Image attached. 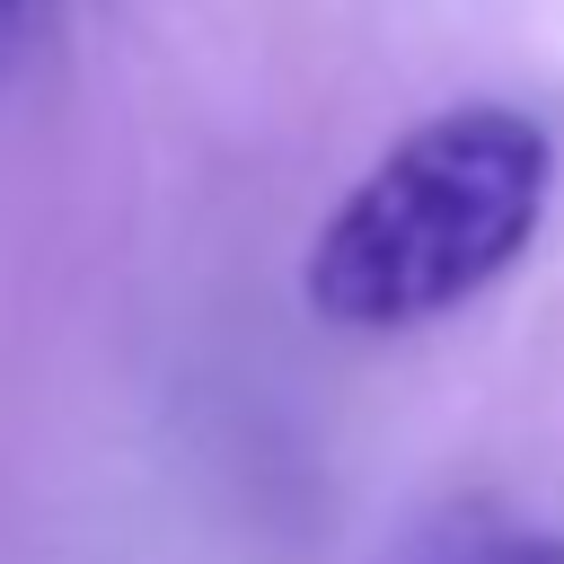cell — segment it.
<instances>
[{
	"label": "cell",
	"instance_id": "6da1fadb",
	"mask_svg": "<svg viewBox=\"0 0 564 564\" xmlns=\"http://www.w3.org/2000/svg\"><path fill=\"white\" fill-rule=\"evenodd\" d=\"M555 141L520 106H441L388 141L361 185L317 220L300 300L344 335H405L485 300L546 229Z\"/></svg>",
	"mask_w": 564,
	"mask_h": 564
},
{
	"label": "cell",
	"instance_id": "3957f363",
	"mask_svg": "<svg viewBox=\"0 0 564 564\" xmlns=\"http://www.w3.org/2000/svg\"><path fill=\"white\" fill-rule=\"evenodd\" d=\"M26 53V0H0V70Z\"/></svg>",
	"mask_w": 564,
	"mask_h": 564
},
{
	"label": "cell",
	"instance_id": "7a4b0ae2",
	"mask_svg": "<svg viewBox=\"0 0 564 564\" xmlns=\"http://www.w3.org/2000/svg\"><path fill=\"white\" fill-rule=\"evenodd\" d=\"M388 564H564V546L555 538H529V529H511L494 511H449V520L414 529Z\"/></svg>",
	"mask_w": 564,
	"mask_h": 564
}]
</instances>
